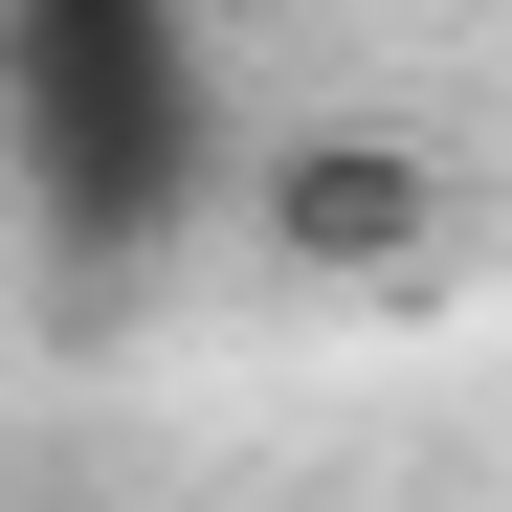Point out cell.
<instances>
[{
    "mask_svg": "<svg viewBox=\"0 0 512 512\" xmlns=\"http://www.w3.org/2000/svg\"><path fill=\"white\" fill-rule=\"evenodd\" d=\"M268 223H290V245H334V268H357V245H423V156H357V134H312L290 179H268Z\"/></svg>",
    "mask_w": 512,
    "mask_h": 512,
    "instance_id": "obj_2",
    "label": "cell"
},
{
    "mask_svg": "<svg viewBox=\"0 0 512 512\" xmlns=\"http://www.w3.org/2000/svg\"><path fill=\"white\" fill-rule=\"evenodd\" d=\"M0 156L67 268H134L201 201V23L179 0H0Z\"/></svg>",
    "mask_w": 512,
    "mask_h": 512,
    "instance_id": "obj_1",
    "label": "cell"
}]
</instances>
